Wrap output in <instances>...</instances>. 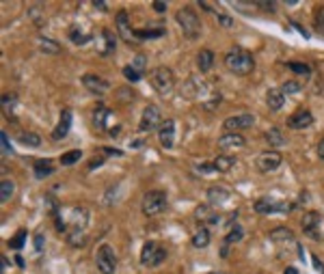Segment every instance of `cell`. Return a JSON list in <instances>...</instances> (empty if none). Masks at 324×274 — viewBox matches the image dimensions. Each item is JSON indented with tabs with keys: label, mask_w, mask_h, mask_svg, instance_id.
<instances>
[{
	"label": "cell",
	"mask_w": 324,
	"mask_h": 274,
	"mask_svg": "<svg viewBox=\"0 0 324 274\" xmlns=\"http://www.w3.org/2000/svg\"><path fill=\"white\" fill-rule=\"evenodd\" d=\"M225 67L236 76H249L255 67V61L251 57V52L242 50V48H233L225 54Z\"/></svg>",
	"instance_id": "obj_1"
},
{
	"label": "cell",
	"mask_w": 324,
	"mask_h": 274,
	"mask_svg": "<svg viewBox=\"0 0 324 274\" xmlns=\"http://www.w3.org/2000/svg\"><path fill=\"white\" fill-rule=\"evenodd\" d=\"M175 20H177L179 29H182V33L186 35L188 39L199 37V33H201V20H199V15L195 13L193 7H182V9H179V11L175 13Z\"/></svg>",
	"instance_id": "obj_2"
},
{
	"label": "cell",
	"mask_w": 324,
	"mask_h": 274,
	"mask_svg": "<svg viewBox=\"0 0 324 274\" xmlns=\"http://www.w3.org/2000/svg\"><path fill=\"white\" fill-rule=\"evenodd\" d=\"M141 209L145 216L162 214L167 209V193H162V190H149V193H145L141 201Z\"/></svg>",
	"instance_id": "obj_3"
},
{
	"label": "cell",
	"mask_w": 324,
	"mask_h": 274,
	"mask_svg": "<svg viewBox=\"0 0 324 274\" xmlns=\"http://www.w3.org/2000/svg\"><path fill=\"white\" fill-rule=\"evenodd\" d=\"M95 266L100 274H115L117 270V255L111 244H100V249L95 251Z\"/></svg>",
	"instance_id": "obj_4"
},
{
	"label": "cell",
	"mask_w": 324,
	"mask_h": 274,
	"mask_svg": "<svg viewBox=\"0 0 324 274\" xmlns=\"http://www.w3.org/2000/svg\"><path fill=\"white\" fill-rule=\"evenodd\" d=\"M149 80H151V87H154V91H156V93H160V95L171 93L173 87H175V76H173V71H171L169 67L154 69V71H151V78Z\"/></svg>",
	"instance_id": "obj_5"
},
{
	"label": "cell",
	"mask_w": 324,
	"mask_h": 274,
	"mask_svg": "<svg viewBox=\"0 0 324 274\" xmlns=\"http://www.w3.org/2000/svg\"><path fill=\"white\" fill-rule=\"evenodd\" d=\"M165 259H167V251L162 249L160 244L147 242L145 246H143V251H141V266L156 268V266H160V263L165 261Z\"/></svg>",
	"instance_id": "obj_6"
},
{
	"label": "cell",
	"mask_w": 324,
	"mask_h": 274,
	"mask_svg": "<svg viewBox=\"0 0 324 274\" xmlns=\"http://www.w3.org/2000/svg\"><path fill=\"white\" fill-rule=\"evenodd\" d=\"M255 212L257 214H287L292 205L287 201H277V199H257L255 201Z\"/></svg>",
	"instance_id": "obj_7"
},
{
	"label": "cell",
	"mask_w": 324,
	"mask_h": 274,
	"mask_svg": "<svg viewBox=\"0 0 324 274\" xmlns=\"http://www.w3.org/2000/svg\"><path fill=\"white\" fill-rule=\"evenodd\" d=\"M160 108L156 104H149L145 106V111L141 115V123H139V132H151L154 127H160L162 121H160Z\"/></svg>",
	"instance_id": "obj_8"
},
{
	"label": "cell",
	"mask_w": 324,
	"mask_h": 274,
	"mask_svg": "<svg viewBox=\"0 0 324 274\" xmlns=\"http://www.w3.org/2000/svg\"><path fill=\"white\" fill-rule=\"evenodd\" d=\"M320 225H322V214L320 212H305L303 214L301 227H303V231L311 237V240H322Z\"/></svg>",
	"instance_id": "obj_9"
},
{
	"label": "cell",
	"mask_w": 324,
	"mask_h": 274,
	"mask_svg": "<svg viewBox=\"0 0 324 274\" xmlns=\"http://www.w3.org/2000/svg\"><path fill=\"white\" fill-rule=\"evenodd\" d=\"M281 153H277V151H262L257 156V169L259 171H264V173H273L277 171L279 167H281Z\"/></svg>",
	"instance_id": "obj_10"
},
{
	"label": "cell",
	"mask_w": 324,
	"mask_h": 274,
	"mask_svg": "<svg viewBox=\"0 0 324 274\" xmlns=\"http://www.w3.org/2000/svg\"><path fill=\"white\" fill-rule=\"evenodd\" d=\"M253 123H255V117L249 115V113H245V115L227 117V119H225V123H223V127H225L227 132H236V130H247V127H251Z\"/></svg>",
	"instance_id": "obj_11"
},
{
	"label": "cell",
	"mask_w": 324,
	"mask_h": 274,
	"mask_svg": "<svg viewBox=\"0 0 324 274\" xmlns=\"http://www.w3.org/2000/svg\"><path fill=\"white\" fill-rule=\"evenodd\" d=\"M158 141L165 149H171L175 143V121L173 119H165L162 125L158 127Z\"/></svg>",
	"instance_id": "obj_12"
},
{
	"label": "cell",
	"mask_w": 324,
	"mask_h": 274,
	"mask_svg": "<svg viewBox=\"0 0 324 274\" xmlns=\"http://www.w3.org/2000/svg\"><path fill=\"white\" fill-rule=\"evenodd\" d=\"M115 24H117V31H119V37L123 41L130 43L134 39V31H132V26H130V13L121 9V11L117 13V17H115Z\"/></svg>",
	"instance_id": "obj_13"
},
{
	"label": "cell",
	"mask_w": 324,
	"mask_h": 274,
	"mask_svg": "<svg viewBox=\"0 0 324 274\" xmlns=\"http://www.w3.org/2000/svg\"><path fill=\"white\" fill-rule=\"evenodd\" d=\"M83 85H85L87 91H91L93 95H104L106 91H108V87H111L104 78L95 76V74H85L83 76Z\"/></svg>",
	"instance_id": "obj_14"
},
{
	"label": "cell",
	"mask_w": 324,
	"mask_h": 274,
	"mask_svg": "<svg viewBox=\"0 0 324 274\" xmlns=\"http://www.w3.org/2000/svg\"><path fill=\"white\" fill-rule=\"evenodd\" d=\"M195 216H197V223H199V227H203V225H219V221H221V216L214 212L210 203L197 207L195 209Z\"/></svg>",
	"instance_id": "obj_15"
},
{
	"label": "cell",
	"mask_w": 324,
	"mask_h": 274,
	"mask_svg": "<svg viewBox=\"0 0 324 274\" xmlns=\"http://www.w3.org/2000/svg\"><path fill=\"white\" fill-rule=\"evenodd\" d=\"M313 123V115L309 111H296L290 119H287V125L292 127V130H305V127H309Z\"/></svg>",
	"instance_id": "obj_16"
},
{
	"label": "cell",
	"mask_w": 324,
	"mask_h": 274,
	"mask_svg": "<svg viewBox=\"0 0 324 274\" xmlns=\"http://www.w3.org/2000/svg\"><path fill=\"white\" fill-rule=\"evenodd\" d=\"M69 127H71V111H67V108H65V111L61 113L59 125L54 127V132H52V141H63L69 134Z\"/></svg>",
	"instance_id": "obj_17"
},
{
	"label": "cell",
	"mask_w": 324,
	"mask_h": 274,
	"mask_svg": "<svg viewBox=\"0 0 324 274\" xmlns=\"http://www.w3.org/2000/svg\"><path fill=\"white\" fill-rule=\"evenodd\" d=\"M245 136L242 134H236V132H229V134H223L221 139H219V147L223 151H227V149H238V147H245Z\"/></svg>",
	"instance_id": "obj_18"
},
{
	"label": "cell",
	"mask_w": 324,
	"mask_h": 274,
	"mask_svg": "<svg viewBox=\"0 0 324 274\" xmlns=\"http://www.w3.org/2000/svg\"><path fill=\"white\" fill-rule=\"evenodd\" d=\"M115 45H117L115 35L108 29H102V33H100V48H97V52H100L102 57H108V54L115 52Z\"/></svg>",
	"instance_id": "obj_19"
},
{
	"label": "cell",
	"mask_w": 324,
	"mask_h": 274,
	"mask_svg": "<svg viewBox=\"0 0 324 274\" xmlns=\"http://www.w3.org/2000/svg\"><path fill=\"white\" fill-rule=\"evenodd\" d=\"M69 214H71L69 225L74 227V231H83L85 227H87V221H89V212H87L85 207H71Z\"/></svg>",
	"instance_id": "obj_20"
},
{
	"label": "cell",
	"mask_w": 324,
	"mask_h": 274,
	"mask_svg": "<svg viewBox=\"0 0 324 274\" xmlns=\"http://www.w3.org/2000/svg\"><path fill=\"white\" fill-rule=\"evenodd\" d=\"M266 104L270 111H281L283 104H285V93L281 89H268V93H266Z\"/></svg>",
	"instance_id": "obj_21"
},
{
	"label": "cell",
	"mask_w": 324,
	"mask_h": 274,
	"mask_svg": "<svg viewBox=\"0 0 324 274\" xmlns=\"http://www.w3.org/2000/svg\"><path fill=\"white\" fill-rule=\"evenodd\" d=\"M54 171H57V169H54L52 160H37V162H35V167H33V173H35V177H37V179L50 177Z\"/></svg>",
	"instance_id": "obj_22"
},
{
	"label": "cell",
	"mask_w": 324,
	"mask_h": 274,
	"mask_svg": "<svg viewBox=\"0 0 324 274\" xmlns=\"http://www.w3.org/2000/svg\"><path fill=\"white\" fill-rule=\"evenodd\" d=\"M214 164V171L216 173H227L236 167V156H227V153H221V156H216V160L212 162Z\"/></svg>",
	"instance_id": "obj_23"
},
{
	"label": "cell",
	"mask_w": 324,
	"mask_h": 274,
	"mask_svg": "<svg viewBox=\"0 0 324 274\" xmlns=\"http://www.w3.org/2000/svg\"><path fill=\"white\" fill-rule=\"evenodd\" d=\"M227 199H229V190H225V188H221V186H212V188L208 190V203H210L212 207L225 203Z\"/></svg>",
	"instance_id": "obj_24"
},
{
	"label": "cell",
	"mask_w": 324,
	"mask_h": 274,
	"mask_svg": "<svg viewBox=\"0 0 324 274\" xmlns=\"http://www.w3.org/2000/svg\"><path fill=\"white\" fill-rule=\"evenodd\" d=\"M210 242H212L210 229H208V227H199V229L195 231V235H193V246H195V249H205Z\"/></svg>",
	"instance_id": "obj_25"
},
{
	"label": "cell",
	"mask_w": 324,
	"mask_h": 274,
	"mask_svg": "<svg viewBox=\"0 0 324 274\" xmlns=\"http://www.w3.org/2000/svg\"><path fill=\"white\" fill-rule=\"evenodd\" d=\"M113 113L108 111V108L104 104H97L95 106V111H93V125L97 127V130H104L106 127V121H108V117H111Z\"/></svg>",
	"instance_id": "obj_26"
},
{
	"label": "cell",
	"mask_w": 324,
	"mask_h": 274,
	"mask_svg": "<svg viewBox=\"0 0 324 274\" xmlns=\"http://www.w3.org/2000/svg\"><path fill=\"white\" fill-rule=\"evenodd\" d=\"M214 65V52L212 50H201L199 54H197V67H199V71H210Z\"/></svg>",
	"instance_id": "obj_27"
},
{
	"label": "cell",
	"mask_w": 324,
	"mask_h": 274,
	"mask_svg": "<svg viewBox=\"0 0 324 274\" xmlns=\"http://www.w3.org/2000/svg\"><path fill=\"white\" fill-rule=\"evenodd\" d=\"M264 136H266L268 145H273V147H281V145H285V134L279 130V127H270Z\"/></svg>",
	"instance_id": "obj_28"
},
{
	"label": "cell",
	"mask_w": 324,
	"mask_h": 274,
	"mask_svg": "<svg viewBox=\"0 0 324 274\" xmlns=\"http://www.w3.org/2000/svg\"><path fill=\"white\" fill-rule=\"evenodd\" d=\"M270 240H275V242H292L294 233L290 229H285V227H277V229L270 231Z\"/></svg>",
	"instance_id": "obj_29"
},
{
	"label": "cell",
	"mask_w": 324,
	"mask_h": 274,
	"mask_svg": "<svg viewBox=\"0 0 324 274\" xmlns=\"http://www.w3.org/2000/svg\"><path fill=\"white\" fill-rule=\"evenodd\" d=\"M13 193H15V181L3 179V184H0V201H3V203H9V199L13 197Z\"/></svg>",
	"instance_id": "obj_30"
},
{
	"label": "cell",
	"mask_w": 324,
	"mask_h": 274,
	"mask_svg": "<svg viewBox=\"0 0 324 274\" xmlns=\"http://www.w3.org/2000/svg\"><path fill=\"white\" fill-rule=\"evenodd\" d=\"M17 141H20L22 145H26V147H39V145H41V136L35 134V132H22L20 136H17Z\"/></svg>",
	"instance_id": "obj_31"
},
{
	"label": "cell",
	"mask_w": 324,
	"mask_h": 274,
	"mask_svg": "<svg viewBox=\"0 0 324 274\" xmlns=\"http://www.w3.org/2000/svg\"><path fill=\"white\" fill-rule=\"evenodd\" d=\"M39 50L46 52V54H61V45L52 39H46V37H39Z\"/></svg>",
	"instance_id": "obj_32"
},
{
	"label": "cell",
	"mask_w": 324,
	"mask_h": 274,
	"mask_svg": "<svg viewBox=\"0 0 324 274\" xmlns=\"http://www.w3.org/2000/svg\"><path fill=\"white\" fill-rule=\"evenodd\" d=\"M167 31L165 29H143V31H134V37L139 39H156V37H162Z\"/></svg>",
	"instance_id": "obj_33"
},
{
	"label": "cell",
	"mask_w": 324,
	"mask_h": 274,
	"mask_svg": "<svg viewBox=\"0 0 324 274\" xmlns=\"http://www.w3.org/2000/svg\"><path fill=\"white\" fill-rule=\"evenodd\" d=\"M80 158H83V151L71 149V151H67V153H63V156H61V164H63V167H71V164H76Z\"/></svg>",
	"instance_id": "obj_34"
},
{
	"label": "cell",
	"mask_w": 324,
	"mask_h": 274,
	"mask_svg": "<svg viewBox=\"0 0 324 274\" xmlns=\"http://www.w3.org/2000/svg\"><path fill=\"white\" fill-rule=\"evenodd\" d=\"M287 69L294 71V74H301V76H309L311 74V67L307 63H301V61H290L287 63Z\"/></svg>",
	"instance_id": "obj_35"
},
{
	"label": "cell",
	"mask_w": 324,
	"mask_h": 274,
	"mask_svg": "<svg viewBox=\"0 0 324 274\" xmlns=\"http://www.w3.org/2000/svg\"><path fill=\"white\" fill-rule=\"evenodd\" d=\"M26 237H29V233H26L24 229L22 231H17L11 240H9V249H13V251H20L22 246H24V242H26Z\"/></svg>",
	"instance_id": "obj_36"
},
{
	"label": "cell",
	"mask_w": 324,
	"mask_h": 274,
	"mask_svg": "<svg viewBox=\"0 0 324 274\" xmlns=\"http://www.w3.org/2000/svg\"><path fill=\"white\" fill-rule=\"evenodd\" d=\"M67 242H69V246H83L87 244V237H85V233L83 231H71L69 235H67Z\"/></svg>",
	"instance_id": "obj_37"
},
{
	"label": "cell",
	"mask_w": 324,
	"mask_h": 274,
	"mask_svg": "<svg viewBox=\"0 0 324 274\" xmlns=\"http://www.w3.org/2000/svg\"><path fill=\"white\" fill-rule=\"evenodd\" d=\"M242 237H245V229H242L240 225H233L229 233H227V244H233V242H240Z\"/></svg>",
	"instance_id": "obj_38"
},
{
	"label": "cell",
	"mask_w": 324,
	"mask_h": 274,
	"mask_svg": "<svg viewBox=\"0 0 324 274\" xmlns=\"http://www.w3.org/2000/svg\"><path fill=\"white\" fill-rule=\"evenodd\" d=\"M303 89V85L301 82H296V80H285L283 82V87H281V91L285 95H290V93H299V91Z\"/></svg>",
	"instance_id": "obj_39"
},
{
	"label": "cell",
	"mask_w": 324,
	"mask_h": 274,
	"mask_svg": "<svg viewBox=\"0 0 324 274\" xmlns=\"http://www.w3.org/2000/svg\"><path fill=\"white\" fill-rule=\"evenodd\" d=\"M123 76L128 78L130 82H139V80L143 78L141 71H139L137 67H132V65H125V67H123Z\"/></svg>",
	"instance_id": "obj_40"
},
{
	"label": "cell",
	"mask_w": 324,
	"mask_h": 274,
	"mask_svg": "<svg viewBox=\"0 0 324 274\" xmlns=\"http://www.w3.org/2000/svg\"><path fill=\"white\" fill-rule=\"evenodd\" d=\"M69 37H71V41L78 43V45H83V43H87V41H91V35H83L78 29H71V35H69Z\"/></svg>",
	"instance_id": "obj_41"
},
{
	"label": "cell",
	"mask_w": 324,
	"mask_h": 274,
	"mask_svg": "<svg viewBox=\"0 0 324 274\" xmlns=\"http://www.w3.org/2000/svg\"><path fill=\"white\" fill-rule=\"evenodd\" d=\"M313 24L320 33H324V7H318L316 13H313Z\"/></svg>",
	"instance_id": "obj_42"
},
{
	"label": "cell",
	"mask_w": 324,
	"mask_h": 274,
	"mask_svg": "<svg viewBox=\"0 0 324 274\" xmlns=\"http://www.w3.org/2000/svg\"><path fill=\"white\" fill-rule=\"evenodd\" d=\"M0 147H3V156H11L13 149H11V143L7 139V132H0Z\"/></svg>",
	"instance_id": "obj_43"
},
{
	"label": "cell",
	"mask_w": 324,
	"mask_h": 274,
	"mask_svg": "<svg viewBox=\"0 0 324 274\" xmlns=\"http://www.w3.org/2000/svg\"><path fill=\"white\" fill-rule=\"evenodd\" d=\"M11 106H15V95L11 93V95H3V108H5V113L11 117Z\"/></svg>",
	"instance_id": "obj_44"
},
{
	"label": "cell",
	"mask_w": 324,
	"mask_h": 274,
	"mask_svg": "<svg viewBox=\"0 0 324 274\" xmlns=\"http://www.w3.org/2000/svg\"><path fill=\"white\" fill-rule=\"evenodd\" d=\"M145 63H147V59L143 57V54H139V57L134 59V63H130V65H132V67H137L141 74H145Z\"/></svg>",
	"instance_id": "obj_45"
},
{
	"label": "cell",
	"mask_w": 324,
	"mask_h": 274,
	"mask_svg": "<svg viewBox=\"0 0 324 274\" xmlns=\"http://www.w3.org/2000/svg\"><path fill=\"white\" fill-rule=\"evenodd\" d=\"M219 104H221V95H216L212 97V102H203V108L205 111H214V108H219Z\"/></svg>",
	"instance_id": "obj_46"
},
{
	"label": "cell",
	"mask_w": 324,
	"mask_h": 274,
	"mask_svg": "<svg viewBox=\"0 0 324 274\" xmlns=\"http://www.w3.org/2000/svg\"><path fill=\"white\" fill-rule=\"evenodd\" d=\"M255 7L259 9H264V11H270V13H275V3H264V0H257Z\"/></svg>",
	"instance_id": "obj_47"
},
{
	"label": "cell",
	"mask_w": 324,
	"mask_h": 274,
	"mask_svg": "<svg viewBox=\"0 0 324 274\" xmlns=\"http://www.w3.org/2000/svg\"><path fill=\"white\" fill-rule=\"evenodd\" d=\"M43 244H46V240H43V233H37V235H35V251H41L43 249Z\"/></svg>",
	"instance_id": "obj_48"
},
{
	"label": "cell",
	"mask_w": 324,
	"mask_h": 274,
	"mask_svg": "<svg viewBox=\"0 0 324 274\" xmlns=\"http://www.w3.org/2000/svg\"><path fill=\"white\" fill-rule=\"evenodd\" d=\"M197 171L201 173V175H208V173H214V164H201V167H197Z\"/></svg>",
	"instance_id": "obj_49"
},
{
	"label": "cell",
	"mask_w": 324,
	"mask_h": 274,
	"mask_svg": "<svg viewBox=\"0 0 324 274\" xmlns=\"http://www.w3.org/2000/svg\"><path fill=\"white\" fill-rule=\"evenodd\" d=\"M102 162H104V158L100 156V158H93L91 162H89V171H95L97 167H102Z\"/></svg>",
	"instance_id": "obj_50"
},
{
	"label": "cell",
	"mask_w": 324,
	"mask_h": 274,
	"mask_svg": "<svg viewBox=\"0 0 324 274\" xmlns=\"http://www.w3.org/2000/svg\"><path fill=\"white\" fill-rule=\"evenodd\" d=\"M219 22H221L223 26H227V29H229V26H233V20H231V17L223 15V13H219Z\"/></svg>",
	"instance_id": "obj_51"
},
{
	"label": "cell",
	"mask_w": 324,
	"mask_h": 274,
	"mask_svg": "<svg viewBox=\"0 0 324 274\" xmlns=\"http://www.w3.org/2000/svg\"><path fill=\"white\" fill-rule=\"evenodd\" d=\"M311 261H313V266H316V270H318L320 274H324V263H322L318 257H316V255H313V257H311Z\"/></svg>",
	"instance_id": "obj_52"
},
{
	"label": "cell",
	"mask_w": 324,
	"mask_h": 274,
	"mask_svg": "<svg viewBox=\"0 0 324 274\" xmlns=\"http://www.w3.org/2000/svg\"><path fill=\"white\" fill-rule=\"evenodd\" d=\"M102 151H104V156H123V151H119V149H108V147H104Z\"/></svg>",
	"instance_id": "obj_53"
},
{
	"label": "cell",
	"mask_w": 324,
	"mask_h": 274,
	"mask_svg": "<svg viewBox=\"0 0 324 274\" xmlns=\"http://www.w3.org/2000/svg\"><path fill=\"white\" fill-rule=\"evenodd\" d=\"M154 11L165 13V11H167V3H160V0H158V3H154Z\"/></svg>",
	"instance_id": "obj_54"
},
{
	"label": "cell",
	"mask_w": 324,
	"mask_h": 274,
	"mask_svg": "<svg viewBox=\"0 0 324 274\" xmlns=\"http://www.w3.org/2000/svg\"><path fill=\"white\" fill-rule=\"evenodd\" d=\"M316 151H318V158H320V160H324V139H320Z\"/></svg>",
	"instance_id": "obj_55"
},
{
	"label": "cell",
	"mask_w": 324,
	"mask_h": 274,
	"mask_svg": "<svg viewBox=\"0 0 324 274\" xmlns=\"http://www.w3.org/2000/svg\"><path fill=\"white\" fill-rule=\"evenodd\" d=\"M93 7H95V9H100V11H104V13L108 11V7H106V3H104V0H95V3H93Z\"/></svg>",
	"instance_id": "obj_56"
},
{
	"label": "cell",
	"mask_w": 324,
	"mask_h": 274,
	"mask_svg": "<svg viewBox=\"0 0 324 274\" xmlns=\"http://www.w3.org/2000/svg\"><path fill=\"white\" fill-rule=\"evenodd\" d=\"M199 7L203 9V11H208V13H216V9H212L208 3H199Z\"/></svg>",
	"instance_id": "obj_57"
},
{
	"label": "cell",
	"mask_w": 324,
	"mask_h": 274,
	"mask_svg": "<svg viewBox=\"0 0 324 274\" xmlns=\"http://www.w3.org/2000/svg\"><path fill=\"white\" fill-rule=\"evenodd\" d=\"M283 274H299V270H296L294 266H290V268H285V270H283Z\"/></svg>",
	"instance_id": "obj_58"
},
{
	"label": "cell",
	"mask_w": 324,
	"mask_h": 274,
	"mask_svg": "<svg viewBox=\"0 0 324 274\" xmlns=\"http://www.w3.org/2000/svg\"><path fill=\"white\" fill-rule=\"evenodd\" d=\"M9 266H11V263H9V261H7V257L3 255V272H7V268H9Z\"/></svg>",
	"instance_id": "obj_59"
},
{
	"label": "cell",
	"mask_w": 324,
	"mask_h": 274,
	"mask_svg": "<svg viewBox=\"0 0 324 274\" xmlns=\"http://www.w3.org/2000/svg\"><path fill=\"white\" fill-rule=\"evenodd\" d=\"M205 274H225V272H221V270H214V272H205Z\"/></svg>",
	"instance_id": "obj_60"
}]
</instances>
